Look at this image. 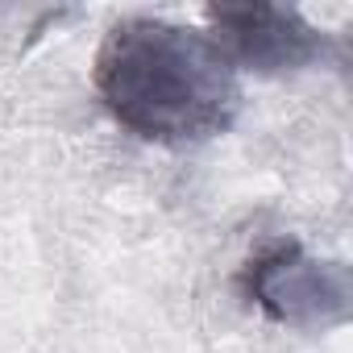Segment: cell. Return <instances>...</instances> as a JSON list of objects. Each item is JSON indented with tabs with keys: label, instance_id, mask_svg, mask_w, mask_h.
Returning <instances> with one entry per match:
<instances>
[{
	"label": "cell",
	"instance_id": "cell-3",
	"mask_svg": "<svg viewBox=\"0 0 353 353\" xmlns=\"http://www.w3.org/2000/svg\"><path fill=\"white\" fill-rule=\"evenodd\" d=\"M208 38L237 71L291 75L324 59L328 38L291 5H208Z\"/></svg>",
	"mask_w": 353,
	"mask_h": 353
},
{
	"label": "cell",
	"instance_id": "cell-2",
	"mask_svg": "<svg viewBox=\"0 0 353 353\" xmlns=\"http://www.w3.org/2000/svg\"><path fill=\"white\" fill-rule=\"evenodd\" d=\"M237 291L270 320L295 332L345 328L353 316V274L341 258H316L295 237H279L245 258Z\"/></svg>",
	"mask_w": 353,
	"mask_h": 353
},
{
	"label": "cell",
	"instance_id": "cell-1",
	"mask_svg": "<svg viewBox=\"0 0 353 353\" xmlns=\"http://www.w3.org/2000/svg\"><path fill=\"white\" fill-rule=\"evenodd\" d=\"M92 83L117 125L141 141L196 145L233 129L241 83L208 30L166 17H121L108 26Z\"/></svg>",
	"mask_w": 353,
	"mask_h": 353
}]
</instances>
